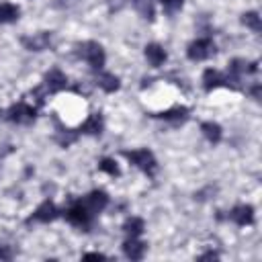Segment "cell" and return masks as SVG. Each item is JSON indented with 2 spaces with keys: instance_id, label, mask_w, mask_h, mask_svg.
Masks as SVG:
<instances>
[{
  "instance_id": "obj_1",
  "label": "cell",
  "mask_w": 262,
  "mask_h": 262,
  "mask_svg": "<svg viewBox=\"0 0 262 262\" xmlns=\"http://www.w3.org/2000/svg\"><path fill=\"white\" fill-rule=\"evenodd\" d=\"M78 55H80L84 61H88L94 70H100V68L104 66V59H106L102 45L96 43V41H84V43H80V45H78Z\"/></svg>"
},
{
  "instance_id": "obj_2",
  "label": "cell",
  "mask_w": 262,
  "mask_h": 262,
  "mask_svg": "<svg viewBox=\"0 0 262 262\" xmlns=\"http://www.w3.org/2000/svg\"><path fill=\"white\" fill-rule=\"evenodd\" d=\"M92 217H94V213L84 205V201H76V203H72V205L66 209V219H68L72 225L82 227V229H86V227L92 223Z\"/></svg>"
},
{
  "instance_id": "obj_3",
  "label": "cell",
  "mask_w": 262,
  "mask_h": 262,
  "mask_svg": "<svg viewBox=\"0 0 262 262\" xmlns=\"http://www.w3.org/2000/svg\"><path fill=\"white\" fill-rule=\"evenodd\" d=\"M123 156L133 162L139 170H143L145 174L154 176L156 168H158V162H156V156L149 151V149H133V151H123Z\"/></svg>"
},
{
  "instance_id": "obj_4",
  "label": "cell",
  "mask_w": 262,
  "mask_h": 262,
  "mask_svg": "<svg viewBox=\"0 0 262 262\" xmlns=\"http://www.w3.org/2000/svg\"><path fill=\"white\" fill-rule=\"evenodd\" d=\"M215 53V43L211 41V39H196V41H192L190 45H188V51H186V55L192 59V61H201V59H207V57H211Z\"/></svg>"
},
{
  "instance_id": "obj_5",
  "label": "cell",
  "mask_w": 262,
  "mask_h": 262,
  "mask_svg": "<svg viewBox=\"0 0 262 262\" xmlns=\"http://www.w3.org/2000/svg\"><path fill=\"white\" fill-rule=\"evenodd\" d=\"M6 119L12 121V123H18V125H27V123H31L35 119V108L25 104V102H18V104L10 106Z\"/></svg>"
},
{
  "instance_id": "obj_6",
  "label": "cell",
  "mask_w": 262,
  "mask_h": 262,
  "mask_svg": "<svg viewBox=\"0 0 262 262\" xmlns=\"http://www.w3.org/2000/svg\"><path fill=\"white\" fill-rule=\"evenodd\" d=\"M20 43L29 51H43V49H49V45H51V33L41 31V33H35L31 37H23Z\"/></svg>"
},
{
  "instance_id": "obj_7",
  "label": "cell",
  "mask_w": 262,
  "mask_h": 262,
  "mask_svg": "<svg viewBox=\"0 0 262 262\" xmlns=\"http://www.w3.org/2000/svg\"><path fill=\"white\" fill-rule=\"evenodd\" d=\"M57 215H59L57 207H55L51 201H43V203H41V205L35 209V213L29 217V221H41V223H49V221H53Z\"/></svg>"
},
{
  "instance_id": "obj_8",
  "label": "cell",
  "mask_w": 262,
  "mask_h": 262,
  "mask_svg": "<svg viewBox=\"0 0 262 262\" xmlns=\"http://www.w3.org/2000/svg\"><path fill=\"white\" fill-rule=\"evenodd\" d=\"M82 201H84V205H86L94 215H96V213H100V211L108 205V196H106V192H104V190H92V192H90V194H86Z\"/></svg>"
},
{
  "instance_id": "obj_9",
  "label": "cell",
  "mask_w": 262,
  "mask_h": 262,
  "mask_svg": "<svg viewBox=\"0 0 262 262\" xmlns=\"http://www.w3.org/2000/svg\"><path fill=\"white\" fill-rule=\"evenodd\" d=\"M229 219L237 225H252L254 221V209L250 205H237L229 211Z\"/></svg>"
},
{
  "instance_id": "obj_10",
  "label": "cell",
  "mask_w": 262,
  "mask_h": 262,
  "mask_svg": "<svg viewBox=\"0 0 262 262\" xmlns=\"http://www.w3.org/2000/svg\"><path fill=\"white\" fill-rule=\"evenodd\" d=\"M145 248H147V244L139 242L137 237H129V239L123 244V252H125V256L131 258V260H141L143 254H145Z\"/></svg>"
},
{
  "instance_id": "obj_11",
  "label": "cell",
  "mask_w": 262,
  "mask_h": 262,
  "mask_svg": "<svg viewBox=\"0 0 262 262\" xmlns=\"http://www.w3.org/2000/svg\"><path fill=\"white\" fill-rule=\"evenodd\" d=\"M66 84H68V78H66L63 72L51 70V72L45 74V88H47L49 92H57V90H61Z\"/></svg>"
},
{
  "instance_id": "obj_12",
  "label": "cell",
  "mask_w": 262,
  "mask_h": 262,
  "mask_svg": "<svg viewBox=\"0 0 262 262\" xmlns=\"http://www.w3.org/2000/svg\"><path fill=\"white\" fill-rule=\"evenodd\" d=\"M203 84L207 90H213L217 86H229V78H225L223 74H219L217 70H205L203 74Z\"/></svg>"
},
{
  "instance_id": "obj_13",
  "label": "cell",
  "mask_w": 262,
  "mask_h": 262,
  "mask_svg": "<svg viewBox=\"0 0 262 262\" xmlns=\"http://www.w3.org/2000/svg\"><path fill=\"white\" fill-rule=\"evenodd\" d=\"M145 57H147V61H149L154 68H160V66L166 61V51H164L162 45L149 43V45H145Z\"/></svg>"
},
{
  "instance_id": "obj_14",
  "label": "cell",
  "mask_w": 262,
  "mask_h": 262,
  "mask_svg": "<svg viewBox=\"0 0 262 262\" xmlns=\"http://www.w3.org/2000/svg\"><path fill=\"white\" fill-rule=\"evenodd\" d=\"M102 117H100V113H92L84 123H82V127H80V131L82 133H86V135H100L102 133Z\"/></svg>"
},
{
  "instance_id": "obj_15",
  "label": "cell",
  "mask_w": 262,
  "mask_h": 262,
  "mask_svg": "<svg viewBox=\"0 0 262 262\" xmlns=\"http://www.w3.org/2000/svg\"><path fill=\"white\" fill-rule=\"evenodd\" d=\"M96 84L104 90V92H115L119 90V78L113 74H98L96 76Z\"/></svg>"
},
{
  "instance_id": "obj_16",
  "label": "cell",
  "mask_w": 262,
  "mask_h": 262,
  "mask_svg": "<svg viewBox=\"0 0 262 262\" xmlns=\"http://www.w3.org/2000/svg\"><path fill=\"white\" fill-rule=\"evenodd\" d=\"M201 131H203V135H205L211 143H219V139H221V127H219L217 123L207 121V123L201 125Z\"/></svg>"
},
{
  "instance_id": "obj_17",
  "label": "cell",
  "mask_w": 262,
  "mask_h": 262,
  "mask_svg": "<svg viewBox=\"0 0 262 262\" xmlns=\"http://www.w3.org/2000/svg\"><path fill=\"white\" fill-rule=\"evenodd\" d=\"M18 14H20L18 6L8 4V2H2L0 4V23H14L18 18Z\"/></svg>"
},
{
  "instance_id": "obj_18",
  "label": "cell",
  "mask_w": 262,
  "mask_h": 262,
  "mask_svg": "<svg viewBox=\"0 0 262 262\" xmlns=\"http://www.w3.org/2000/svg\"><path fill=\"white\" fill-rule=\"evenodd\" d=\"M123 231H125L129 237H139L141 231H143V219H139V217L127 219L125 225H123Z\"/></svg>"
},
{
  "instance_id": "obj_19",
  "label": "cell",
  "mask_w": 262,
  "mask_h": 262,
  "mask_svg": "<svg viewBox=\"0 0 262 262\" xmlns=\"http://www.w3.org/2000/svg\"><path fill=\"white\" fill-rule=\"evenodd\" d=\"M242 23H244L246 27H250L252 31H256V33H260V29H262V25H260V16H258V12H254V10L244 12V14H242Z\"/></svg>"
},
{
  "instance_id": "obj_20",
  "label": "cell",
  "mask_w": 262,
  "mask_h": 262,
  "mask_svg": "<svg viewBox=\"0 0 262 262\" xmlns=\"http://www.w3.org/2000/svg\"><path fill=\"white\" fill-rule=\"evenodd\" d=\"M186 108L184 106H176V108H170V111H166V113H160V115H156L158 119H166V121H182L184 117H186Z\"/></svg>"
},
{
  "instance_id": "obj_21",
  "label": "cell",
  "mask_w": 262,
  "mask_h": 262,
  "mask_svg": "<svg viewBox=\"0 0 262 262\" xmlns=\"http://www.w3.org/2000/svg\"><path fill=\"white\" fill-rule=\"evenodd\" d=\"M133 4H135V8L139 10V14L143 18L154 20V6H151V2H147V0H133Z\"/></svg>"
},
{
  "instance_id": "obj_22",
  "label": "cell",
  "mask_w": 262,
  "mask_h": 262,
  "mask_svg": "<svg viewBox=\"0 0 262 262\" xmlns=\"http://www.w3.org/2000/svg\"><path fill=\"white\" fill-rule=\"evenodd\" d=\"M98 168H100L102 172L111 174V176H119V174H121V172H119L117 162H115V160H111V158H102V160H100V164H98Z\"/></svg>"
},
{
  "instance_id": "obj_23",
  "label": "cell",
  "mask_w": 262,
  "mask_h": 262,
  "mask_svg": "<svg viewBox=\"0 0 262 262\" xmlns=\"http://www.w3.org/2000/svg\"><path fill=\"white\" fill-rule=\"evenodd\" d=\"M10 258H12V250H10V246L0 244V260H10Z\"/></svg>"
},
{
  "instance_id": "obj_24",
  "label": "cell",
  "mask_w": 262,
  "mask_h": 262,
  "mask_svg": "<svg viewBox=\"0 0 262 262\" xmlns=\"http://www.w3.org/2000/svg\"><path fill=\"white\" fill-rule=\"evenodd\" d=\"M162 2H164V6H166L168 10H176V8L182 6V0H162Z\"/></svg>"
},
{
  "instance_id": "obj_25",
  "label": "cell",
  "mask_w": 262,
  "mask_h": 262,
  "mask_svg": "<svg viewBox=\"0 0 262 262\" xmlns=\"http://www.w3.org/2000/svg\"><path fill=\"white\" fill-rule=\"evenodd\" d=\"M76 2H78V0H55L53 4H55L57 8H70V6L76 4Z\"/></svg>"
},
{
  "instance_id": "obj_26",
  "label": "cell",
  "mask_w": 262,
  "mask_h": 262,
  "mask_svg": "<svg viewBox=\"0 0 262 262\" xmlns=\"http://www.w3.org/2000/svg\"><path fill=\"white\" fill-rule=\"evenodd\" d=\"M84 260H104V254H98V252H90V254H84Z\"/></svg>"
},
{
  "instance_id": "obj_27",
  "label": "cell",
  "mask_w": 262,
  "mask_h": 262,
  "mask_svg": "<svg viewBox=\"0 0 262 262\" xmlns=\"http://www.w3.org/2000/svg\"><path fill=\"white\" fill-rule=\"evenodd\" d=\"M201 258H217V254H215V252H207V254H203Z\"/></svg>"
}]
</instances>
